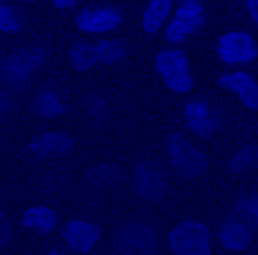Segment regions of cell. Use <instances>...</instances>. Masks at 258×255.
Returning a JSON list of instances; mask_svg holds the SVG:
<instances>
[{"label": "cell", "instance_id": "obj_17", "mask_svg": "<svg viewBox=\"0 0 258 255\" xmlns=\"http://www.w3.org/2000/svg\"><path fill=\"white\" fill-rule=\"evenodd\" d=\"M172 10V2L169 0H153L144 12L142 17V29L148 34H153L163 26L167 16Z\"/></svg>", "mask_w": 258, "mask_h": 255}, {"label": "cell", "instance_id": "obj_5", "mask_svg": "<svg viewBox=\"0 0 258 255\" xmlns=\"http://www.w3.org/2000/svg\"><path fill=\"white\" fill-rule=\"evenodd\" d=\"M115 247L122 255H153L158 249V235L151 224L134 221L118 230Z\"/></svg>", "mask_w": 258, "mask_h": 255}, {"label": "cell", "instance_id": "obj_13", "mask_svg": "<svg viewBox=\"0 0 258 255\" xmlns=\"http://www.w3.org/2000/svg\"><path fill=\"white\" fill-rule=\"evenodd\" d=\"M219 85L224 90L237 94L244 105L250 109H258V83L245 71H235L219 78Z\"/></svg>", "mask_w": 258, "mask_h": 255}, {"label": "cell", "instance_id": "obj_2", "mask_svg": "<svg viewBox=\"0 0 258 255\" xmlns=\"http://www.w3.org/2000/svg\"><path fill=\"white\" fill-rule=\"evenodd\" d=\"M169 247L175 255H212L210 233L199 221H183L169 233Z\"/></svg>", "mask_w": 258, "mask_h": 255}, {"label": "cell", "instance_id": "obj_18", "mask_svg": "<svg viewBox=\"0 0 258 255\" xmlns=\"http://www.w3.org/2000/svg\"><path fill=\"white\" fill-rule=\"evenodd\" d=\"M34 109L40 116L53 119V118H58L66 112V105L58 95V92L47 88L38 92L37 98L34 101Z\"/></svg>", "mask_w": 258, "mask_h": 255}, {"label": "cell", "instance_id": "obj_20", "mask_svg": "<svg viewBox=\"0 0 258 255\" xmlns=\"http://www.w3.org/2000/svg\"><path fill=\"white\" fill-rule=\"evenodd\" d=\"M95 54L101 64H115L126 58L128 47L121 40H104L95 45Z\"/></svg>", "mask_w": 258, "mask_h": 255}, {"label": "cell", "instance_id": "obj_8", "mask_svg": "<svg viewBox=\"0 0 258 255\" xmlns=\"http://www.w3.org/2000/svg\"><path fill=\"white\" fill-rule=\"evenodd\" d=\"M217 54L227 64H245L252 62L258 57L255 40L243 31L227 33L219 40Z\"/></svg>", "mask_w": 258, "mask_h": 255}, {"label": "cell", "instance_id": "obj_28", "mask_svg": "<svg viewBox=\"0 0 258 255\" xmlns=\"http://www.w3.org/2000/svg\"><path fill=\"white\" fill-rule=\"evenodd\" d=\"M47 255H67L64 254V252H61V251H51V252H48Z\"/></svg>", "mask_w": 258, "mask_h": 255}, {"label": "cell", "instance_id": "obj_14", "mask_svg": "<svg viewBox=\"0 0 258 255\" xmlns=\"http://www.w3.org/2000/svg\"><path fill=\"white\" fill-rule=\"evenodd\" d=\"M219 240H220L221 245L228 251L240 252V251H245L251 245L252 233L241 221L230 220L221 225Z\"/></svg>", "mask_w": 258, "mask_h": 255}, {"label": "cell", "instance_id": "obj_11", "mask_svg": "<svg viewBox=\"0 0 258 255\" xmlns=\"http://www.w3.org/2000/svg\"><path fill=\"white\" fill-rule=\"evenodd\" d=\"M78 29L87 33H106L122 23L121 12L114 8L85 9L76 19Z\"/></svg>", "mask_w": 258, "mask_h": 255}, {"label": "cell", "instance_id": "obj_25", "mask_svg": "<svg viewBox=\"0 0 258 255\" xmlns=\"http://www.w3.org/2000/svg\"><path fill=\"white\" fill-rule=\"evenodd\" d=\"M13 234V227H12V221L9 220L6 213L0 211V247H5L10 242Z\"/></svg>", "mask_w": 258, "mask_h": 255}, {"label": "cell", "instance_id": "obj_4", "mask_svg": "<svg viewBox=\"0 0 258 255\" xmlns=\"http://www.w3.org/2000/svg\"><path fill=\"white\" fill-rule=\"evenodd\" d=\"M41 47H29L9 54L0 61V78L10 85H19L30 78L46 61Z\"/></svg>", "mask_w": 258, "mask_h": 255}, {"label": "cell", "instance_id": "obj_6", "mask_svg": "<svg viewBox=\"0 0 258 255\" xmlns=\"http://www.w3.org/2000/svg\"><path fill=\"white\" fill-rule=\"evenodd\" d=\"M205 6L198 0H186L177 8L175 17L167 26L166 38L170 43H180L198 31L205 23Z\"/></svg>", "mask_w": 258, "mask_h": 255}, {"label": "cell", "instance_id": "obj_9", "mask_svg": "<svg viewBox=\"0 0 258 255\" xmlns=\"http://www.w3.org/2000/svg\"><path fill=\"white\" fill-rule=\"evenodd\" d=\"M74 149V139L61 131H47L36 136L29 145V150L36 158H60Z\"/></svg>", "mask_w": 258, "mask_h": 255}, {"label": "cell", "instance_id": "obj_21", "mask_svg": "<svg viewBox=\"0 0 258 255\" xmlns=\"http://www.w3.org/2000/svg\"><path fill=\"white\" fill-rule=\"evenodd\" d=\"M258 165V146L245 145L238 149L228 160V170L231 173H241L250 170Z\"/></svg>", "mask_w": 258, "mask_h": 255}, {"label": "cell", "instance_id": "obj_22", "mask_svg": "<svg viewBox=\"0 0 258 255\" xmlns=\"http://www.w3.org/2000/svg\"><path fill=\"white\" fill-rule=\"evenodd\" d=\"M23 17L12 5L0 2V30L17 33L23 27Z\"/></svg>", "mask_w": 258, "mask_h": 255}, {"label": "cell", "instance_id": "obj_19", "mask_svg": "<svg viewBox=\"0 0 258 255\" xmlns=\"http://www.w3.org/2000/svg\"><path fill=\"white\" fill-rule=\"evenodd\" d=\"M69 60L71 67L77 71H88L91 70L97 61V54H95V45L88 44V43H76L70 48Z\"/></svg>", "mask_w": 258, "mask_h": 255}, {"label": "cell", "instance_id": "obj_24", "mask_svg": "<svg viewBox=\"0 0 258 255\" xmlns=\"http://www.w3.org/2000/svg\"><path fill=\"white\" fill-rule=\"evenodd\" d=\"M238 210L251 224L258 228V192L245 197L243 202L238 204Z\"/></svg>", "mask_w": 258, "mask_h": 255}, {"label": "cell", "instance_id": "obj_12", "mask_svg": "<svg viewBox=\"0 0 258 255\" xmlns=\"http://www.w3.org/2000/svg\"><path fill=\"white\" fill-rule=\"evenodd\" d=\"M62 237L73 251L78 254H87L97 245V242L101 238V231L97 225L88 221L74 220L66 225Z\"/></svg>", "mask_w": 258, "mask_h": 255}, {"label": "cell", "instance_id": "obj_23", "mask_svg": "<svg viewBox=\"0 0 258 255\" xmlns=\"http://www.w3.org/2000/svg\"><path fill=\"white\" fill-rule=\"evenodd\" d=\"M87 111H88V115L91 116L92 122H95V123H102L108 115L105 101L98 95H92L91 98L87 99Z\"/></svg>", "mask_w": 258, "mask_h": 255}, {"label": "cell", "instance_id": "obj_16", "mask_svg": "<svg viewBox=\"0 0 258 255\" xmlns=\"http://www.w3.org/2000/svg\"><path fill=\"white\" fill-rule=\"evenodd\" d=\"M22 223L26 228L34 230L40 234H48L57 225V216L46 206H36L24 211Z\"/></svg>", "mask_w": 258, "mask_h": 255}, {"label": "cell", "instance_id": "obj_26", "mask_svg": "<svg viewBox=\"0 0 258 255\" xmlns=\"http://www.w3.org/2000/svg\"><path fill=\"white\" fill-rule=\"evenodd\" d=\"M245 5H247V9L250 12L252 20L257 23L258 26V0H248Z\"/></svg>", "mask_w": 258, "mask_h": 255}, {"label": "cell", "instance_id": "obj_27", "mask_svg": "<svg viewBox=\"0 0 258 255\" xmlns=\"http://www.w3.org/2000/svg\"><path fill=\"white\" fill-rule=\"evenodd\" d=\"M77 5V2L74 0H57V2H54V6L57 9H70V8H74Z\"/></svg>", "mask_w": 258, "mask_h": 255}, {"label": "cell", "instance_id": "obj_15", "mask_svg": "<svg viewBox=\"0 0 258 255\" xmlns=\"http://www.w3.org/2000/svg\"><path fill=\"white\" fill-rule=\"evenodd\" d=\"M122 179L121 167L109 163L91 167L85 173V184L92 190H108L116 186Z\"/></svg>", "mask_w": 258, "mask_h": 255}, {"label": "cell", "instance_id": "obj_10", "mask_svg": "<svg viewBox=\"0 0 258 255\" xmlns=\"http://www.w3.org/2000/svg\"><path fill=\"white\" fill-rule=\"evenodd\" d=\"M183 118L186 125L202 136L213 135L220 126V116L217 111L205 101H193L184 106Z\"/></svg>", "mask_w": 258, "mask_h": 255}, {"label": "cell", "instance_id": "obj_1", "mask_svg": "<svg viewBox=\"0 0 258 255\" xmlns=\"http://www.w3.org/2000/svg\"><path fill=\"white\" fill-rule=\"evenodd\" d=\"M155 66L167 88L179 94L189 92L193 88L189 58L182 50L167 48L160 51L156 55Z\"/></svg>", "mask_w": 258, "mask_h": 255}, {"label": "cell", "instance_id": "obj_7", "mask_svg": "<svg viewBox=\"0 0 258 255\" xmlns=\"http://www.w3.org/2000/svg\"><path fill=\"white\" fill-rule=\"evenodd\" d=\"M137 195L146 202L162 200L167 193V181L160 167L153 162H141L134 169Z\"/></svg>", "mask_w": 258, "mask_h": 255}, {"label": "cell", "instance_id": "obj_3", "mask_svg": "<svg viewBox=\"0 0 258 255\" xmlns=\"http://www.w3.org/2000/svg\"><path fill=\"white\" fill-rule=\"evenodd\" d=\"M167 155L176 172L187 179L202 176L209 167V160L205 153L180 134L170 136L167 143Z\"/></svg>", "mask_w": 258, "mask_h": 255}]
</instances>
